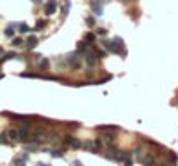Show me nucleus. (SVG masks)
Listing matches in <instances>:
<instances>
[{"instance_id":"f257e3e1","label":"nucleus","mask_w":178,"mask_h":166,"mask_svg":"<svg viewBox=\"0 0 178 166\" xmlns=\"http://www.w3.org/2000/svg\"><path fill=\"white\" fill-rule=\"evenodd\" d=\"M102 45L111 54H123L125 52V43H123V38H119V36H114L113 40H102Z\"/></svg>"},{"instance_id":"f03ea898","label":"nucleus","mask_w":178,"mask_h":166,"mask_svg":"<svg viewBox=\"0 0 178 166\" xmlns=\"http://www.w3.org/2000/svg\"><path fill=\"white\" fill-rule=\"evenodd\" d=\"M106 158H107V159H113V161H125V159H130V154H126V152H123V151H119V149L111 147V149L107 151Z\"/></svg>"},{"instance_id":"7ed1b4c3","label":"nucleus","mask_w":178,"mask_h":166,"mask_svg":"<svg viewBox=\"0 0 178 166\" xmlns=\"http://www.w3.org/2000/svg\"><path fill=\"white\" fill-rule=\"evenodd\" d=\"M83 147H85V149H88L90 152L97 154L99 151H102V147H104V142H102L100 139H93V140H87V142L83 144Z\"/></svg>"},{"instance_id":"20e7f679","label":"nucleus","mask_w":178,"mask_h":166,"mask_svg":"<svg viewBox=\"0 0 178 166\" xmlns=\"http://www.w3.org/2000/svg\"><path fill=\"white\" fill-rule=\"evenodd\" d=\"M106 2H107V0H90L92 10H93L95 16H102V12H104V3H106Z\"/></svg>"},{"instance_id":"39448f33","label":"nucleus","mask_w":178,"mask_h":166,"mask_svg":"<svg viewBox=\"0 0 178 166\" xmlns=\"http://www.w3.org/2000/svg\"><path fill=\"white\" fill-rule=\"evenodd\" d=\"M66 61H68V64H71L73 68H80V52L76 50V52H73V54H68V55H66Z\"/></svg>"},{"instance_id":"423d86ee","label":"nucleus","mask_w":178,"mask_h":166,"mask_svg":"<svg viewBox=\"0 0 178 166\" xmlns=\"http://www.w3.org/2000/svg\"><path fill=\"white\" fill-rule=\"evenodd\" d=\"M43 9H45V14H47V16L55 14V10H57V0H48V2L43 5Z\"/></svg>"},{"instance_id":"0eeeda50","label":"nucleus","mask_w":178,"mask_h":166,"mask_svg":"<svg viewBox=\"0 0 178 166\" xmlns=\"http://www.w3.org/2000/svg\"><path fill=\"white\" fill-rule=\"evenodd\" d=\"M64 144L69 146V147H73V149H78V147L83 146V144L80 142V139H76V137H66V139H64Z\"/></svg>"},{"instance_id":"6e6552de","label":"nucleus","mask_w":178,"mask_h":166,"mask_svg":"<svg viewBox=\"0 0 178 166\" xmlns=\"http://www.w3.org/2000/svg\"><path fill=\"white\" fill-rule=\"evenodd\" d=\"M26 42H28V43H26V47H28L29 50H33V49H35V47L38 45V38H36V36H29V38H28Z\"/></svg>"},{"instance_id":"1a4fd4ad","label":"nucleus","mask_w":178,"mask_h":166,"mask_svg":"<svg viewBox=\"0 0 178 166\" xmlns=\"http://www.w3.org/2000/svg\"><path fill=\"white\" fill-rule=\"evenodd\" d=\"M142 163H144V166H158V163L154 161L152 156H145V158H142Z\"/></svg>"},{"instance_id":"9d476101","label":"nucleus","mask_w":178,"mask_h":166,"mask_svg":"<svg viewBox=\"0 0 178 166\" xmlns=\"http://www.w3.org/2000/svg\"><path fill=\"white\" fill-rule=\"evenodd\" d=\"M7 137H9V139H12V140H19V130H17V128L9 130V132H7Z\"/></svg>"},{"instance_id":"9b49d317","label":"nucleus","mask_w":178,"mask_h":166,"mask_svg":"<svg viewBox=\"0 0 178 166\" xmlns=\"http://www.w3.org/2000/svg\"><path fill=\"white\" fill-rule=\"evenodd\" d=\"M17 26H19V24H14V23H10V24L5 28V36H12V35H14V29H16Z\"/></svg>"},{"instance_id":"f8f14e48","label":"nucleus","mask_w":178,"mask_h":166,"mask_svg":"<svg viewBox=\"0 0 178 166\" xmlns=\"http://www.w3.org/2000/svg\"><path fill=\"white\" fill-rule=\"evenodd\" d=\"M95 40H97V35H93V33H87V35H85V42H87V43L93 45Z\"/></svg>"},{"instance_id":"ddd939ff","label":"nucleus","mask_w":178,"mask_h":166,"mask_svg":"<svg viewBox=\"0 0 178 166\" xmlns=\"http://www.w3.org/2000/svg\"><path fill=\"white\" fill-rule=\"evenodd\" d=\"M21 33H29V31H33V28H29L26 23H19V28H17Z\"/></svg>"},{"instance_id":"4468645a","label":"nucleus","mask_w":178,"mask_h":166,"mask_svg":"<svg viewBox=\"0 0 178 166\" xmlns=\"http://www.w3.org/2000/svg\"><path fill=\"white\" fill-rule=\"evenodd\" d=\"M69 7H71V2H69V0H66V2H64V5H62V16H64V17L68 16V12H69Z\"/></svg>"},{"instance_id":"2eb2a0df","label":"nucleus","mask_w":178,"mask_h":166,"mask_svg":"<svg viewBox=\"0 0 178 166\" xmlns=\"http://www.w3.org/2000/svg\"><path fill=\"white\" fill-rule=\"evenodd\" d=\"M93 52H95L97 59H106V52H104V50H100V49H93Z\"/></svg>"},{"instance_id":"dca6fc26","label":"nucleus","mask_w":178,"mask_h":166,"mask_svg":"<svg viewBox=\"0 0 178 166\" xmlns=\"http://www.w3.org/2000/svg\"><path fill=\"white\" fill-rule=\"evenodd\" d=\"M38 66L42 68V69H48V59H40V62H38Z\"/></svg>"},{"instance_id":"f3484780","label":"nucleus","mask_w":178,"mask_h":166,"mask_svg":"<svg viewBox=\"0 0 178 166\" xmlns=\"http://www.w3.org/2000/svg\"><path fill=\"white\" fill-rule=\"evenodd\" d=\"M50 154H52V158H62V156H64V152H62V151H59V149H52V151H50Z\"/></svg>"},{"instance_id":"a211bd4d","label":"nucleus","mask_w":178,"mask_h":166,"mask_svg":"<svg viewBox=\"0 0 178 166\" xmlns=\"http://www.w3.org/2000/svg\"><path fill=\"white\" fill-rule=\"evenodd\" d=\"M43 28H45V21H42V19H40V21H36V28H33V29H36V31H38V29H43Z\"/></svg>"},{"instance_id":"6ab92c4d","label":"nucleus","mask_w":178,"mask_h":166,"mask_svg":"<svg viewBox=\"0 0 178 166\" xmlns=\"http://www.w3.org/2000/svg\"><path fill=\"white\" fill-rule=\"evenodd\" d=\"M21 43H23V38H19V36H17V38H12V45H14V47H19Z\"/></svg>"},{"instance_id":"aec40b11","label":"nucleus","mask_w":178,"mask_h":166,"mask_svg":"<svg viewBox=\"0 0 178 166\" xmlns=\"http://www.w3.org/2000/svg\"><path fill=\"white\" fill-rule=\"evenodd\" d=\"M24 161H26L24 158H21V159H16V165H14V166H24Z\"/></svg>"},{"instance_id":"412c9836","label":"nucleus","mask_w":178,"mask_h":166,"mask_svg":"<svg viewBox=\"0 0 178 166\" xmlns=\"http://www.w3.org/2000/svg\"><path fill=\"white\" fill-rule=\"evenodd\" d=\"M87 24H88V26H93V24H95V19H93V17H87Z\"/></svg>"},{"instance_id":"4be33fe9","label":"nucleus","mask_w":178,"mask_h":166,"mask_svg":"<svg viewBox=\"0 0 178 166\" xmlns=\"http://www.w3.org/2000/svg\"><path fill=\"white\" fill-rule=\"evenodd\" d=\"M106 33H107V31H106V29H104V28H102V29H99V35H100V36H104V35H106Z\"/></svg>"},{"instance_id":"5701e85b","label":"nucleus","mask_w":178,"mask_h":166,"mask_svg":"<svg viewBox=\"0 0 178 166\" xmlns=\"http://www.w3.org/2000/svg\"><path fill=\"white\" fill-rule=\"evenodd\" d=\"M125 166H133V165H132V161H130V159H125Z\"/></svg>"},{"instance_id":"b1692460","label":"nucleus","mask_w":178,"mask_h":166,"mask_svg":"<svg viewBox=\"0 0 178 166\" xmlns=\"http://www.w3.org/2000/svg\"><path fill=\"white\" fill-rule=\"evenodd\" d=\"M36 166H50V165H43V163H38Z\"/></svg>"},{"instance_id":"393cba45","label":"nucleus","mask_w":178,"mask_h":166,"mask_svg":"<svg viewBox=\"0 0 178 166\" xmlns=\"http://www.w3.org/2000/svg\"><path fill=\"white\" fill-rule=\"evenodd\" d=\"M31 2H35V3H40V2H42V0H31Z\"/></svg>"}]
</instances>
